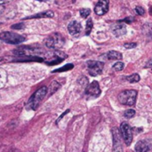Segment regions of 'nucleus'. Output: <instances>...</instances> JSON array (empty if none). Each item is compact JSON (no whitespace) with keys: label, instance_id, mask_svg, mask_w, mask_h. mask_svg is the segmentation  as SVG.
I'll return each instance as SVG.
<instances>
[{"label":"nucleus","instance_id":"17","mask_svg":"<svg viewBox=\"0 0 152 152\" xmlns=\"http://www.w3.org/2000/svg\"><path fill=\"white\" fill-rule=\"evenodd\" d=\"M73 68H74V65L71 64V63H69V64H66L65 66H63V67H61V68H59V69H54L53 72V73H55V72H64V71L70 70V69H72Z\"/></svg>","mask_w":152,"mask_h":152},{"label":"nucleus","instance_id":"21","mask_svg":"<svg viewBox=\"0 0 152 152\" xmlns=\"http://www.w3.org/2000/svg\"><path fill=\"white\" fill-rule=\"evenodd\" d=\"M79 12H80L81 17H83V18H87V17L89 16L90 12H91V10H90V9H87V8H83V9H81V10L79 11Z\"/></svg>","mask_w":152,"mask_h":152},{"label":"nucleus","instance_id":"18","mask_svg":"<svg viewBox=\"0 0 152 152\" xmlns=\"http://www.w3.org/2000/svg\"><path fill=\"white\" fill-rule=\"evenodd\" d=\"M15 60V57L12 56H3L0 57V65L7 63V62H13Z\"/></svg>","mask_w":152,"mask_h":152},{"label":"nucleus","instance_id":"7","mask_svg":"<svg viewBox=\"0 0 152 152\" xmlns=\"http://www.w3.org/2000/svg\"><path fill=\"white\" fill-rule=\"evenodd\" d=\"M113 134V151L112 152H124L122 147V139L120 132L117 128L112 129Z\"/></svg>","mask_w":152,"mask_h":152},{"label":"nucleus","instance_id":"20","mask_svg":"<svg viewBox=\"0 0 152 152\" xmlns=\"http://www.w3.org/2000/svg\"><path fill=\"white\" fill-rule=\"evenodd\" d=\"M124 67H125V64H124L123 62L119 61V62H117V63H115V64L113 65L112 69H113L115 71H121V70L124 69Z\"/></svg>","mask_w":152,"mask_h":152},{"label":"nucleus","instance_id":"23","mask_svg":"<svg viewBox=\"0 0 152 152\" xmlns=\"http://www.w3.org/2000/svg\"><path fill=\"white\" fill-rule=\"evenodd\" d=\"M93 28V20L91 19H89L86 22V34L88 36L90 33H91V30Z\"/></svg>","mask_w":152,"mask_h":152},{"label":"nucleus","instance_id":"8","mask_svg":"<svg viewBox=\"0 0 152 152\" xmlns=\"http://www.w3.org/2000/svg\"><path fill=\"white\" fill-rule=\"evenodd\" d=\"M86 94L90 97H98L101 94L99 83L97 81H93L89 86H87Z\"/></svg>","mask_w":152,"mask_h":152},{"label":"nucleus","instance_id":"5","mask_svg":"<svg viewBox=\"0 0 152 152\" xmlns=\"http://www.w3.org/2000/svg\"><path fill=\"white\" fill-rule=\"evenodd\" d=\"M120 134L122 136L123 141L125 142L126 146H129L133 141V133L132 128L127 123H122L120 126Z\"/></svg>","mask_w":152,"mask_h":152},{"label":"nucleus","instance_id":"2","mask_svg":"<svg viewBox=\"0 0 152 152\" xmlns=\"http://www.w3.org/2000/svg\"><path fill=\"white\" fill-rule=\"evenodd\" d=\"M65 43V39L60 33H54L45 40V45L52 51H59Z\"/></svg>","mask_w":152,"mask_h":152},{"label":"nucleus","instance_id":"10","mask_svg":"<svg viewBox=\"0 0 152 152\" xmlns=\"http://www.w3.org/2000/svg\"><path fill=\"white\" fill-rule=\"evenodd\" d=\"M109 11V2L108 1H99L95 7H94V12L97 15H104L107 12Z\"/></svg>","mask_w":152,"mask_h":152},{"label":"nucleus","instance_id":"1","mask_svg":"<svg viewBox=\"0 0 152 152\" xmlns=\"http://www.w3.org/2000/svg\"><path fill=\"white\" fill-rule=\"evenodd\" d=\"M47 87L46 86H43L41 88H39L28 100V103H27V110H37V108L39 106L40 102H42V100L45 98V96L47 94Z\"/></svg>","mask_w":152,"mask_h":152},{"label":"nucleus","instance_id":"4","mask_svg":"<svg viewBox=\"0 0 152 152\" xmlns=\"http://www.w3.org/2000/svg\"><path fill=\"white\" fill-rule=\"evenodd\" d=\"M137 92L135 90H126L118 94V101L121 104L133 106L135 104Z\"/></svg>","mask_w":152,"mask_h":152},{"label":"nucleus","instance_id":"19","mask_svg":"<svg viewBox=\"0 0 152 152\" xmlns=\"http://www.w3.org/2000/svg\"><path fill=\"white\" fill-rule=\"evenodd\" d=\"M126 80L130 83H137L140 81V76L138 74H133L131 76H128L126 77Z\"/></svg>","mask_w":152,"mask_h":152},{"label":"nucleus","instance_id":"15","mask_svg":"<svg viewBox=\"0 0 152 152\" xmlns=\"http://www.w3.org/2000/svg\"><path fill=\"white\" fill-rule=\"evenodd\" d=\"M123 58L122 53L117 51H110L108 53V59L109 60H121Z\"/></svg>","mask_w":152,"mask_h":152},{"label":"nucleus","instance_id":"28","mask_svg":"<svg viewBox=\"0 0 152 152\" xmlns=\"http://www.w3.org/2000/svg\"><path fill=\"white\" fill-rule=\"evenodd\" d=\"M69 111V110H66V111H65V112H64V113H63V114H62V115H61V117H60L59 118H58V120H57V122H56V123H58V122H59V121H60V120H61V118H63L64 116H65V114H67V113H68Z\"/></svg>","mask_w":152,"mask_h":152},{"label":"nucleus","instance_id":"16","mask_svg":"<svg viewBox=\"0 0 152 152\" xmlns=\"http://www.w3.org/2000/svg\"><path fill=\"white\" fill-rule=\"evenodd\" d=\"M60 87H61V85H60L58 82L53 81V82L51 83V85L49 86V95L53 94Z\"/></svg>","mask_w":152,"mask_h":152},{"label":"nucleus","instance_id":"22","mask_svg":"<svg viewBox=\"0 0 152 152\" xmlns=\"http://www.w3.org/2000/svg\"><path fill=\"white\" fill-rule=\"evenodd\" d=\"M134 115H135V110H132V109H129V110H126L125 113H124V116H125L126 118H133Z\"/></svg>","mask_w":152,"mask_h":152},{"label":"nucleus","instance_id":"26","mask_svg":"<svg viewBox=\"0 0 152 152\" xmlns=\"http://www.w3.org/2000/svg\"><path fill=\"white\" fill-rule=\"evenodd\" d=\"M124 46H125V48H126V49H132V48L136 47V46H137V44H136V43H126V44L124 45Z\"/></svg>","mask_w":152,"mask_h":152},{"label":"nucleus","instance_id":"12","mask_svg":"<svg viewBox=\"0 0 152 152\" xmlns=\"http://www.w3.org/2000/svg\"><path fill=\"white\" fill-rule=\"evenodd\" d=\"M54 13L52 11H46V12H39L28 17H25L23 20H29V19H38V18H52L53 17Z\"/></svg>","mask_w":152,"mask_h":152},{"label":"nucleus","instance_id":"9","mask_svg":"<svg viewBox=\"0 0 152 152\" xmlns=\"http://www.w3.org/2000/svg\"><path fill=\"white\" fill-rule=\"evenodd\" d=\"M68 30L73 37H78L82 31V25L77 20H73L68 25Z\"/></svg>","mask_w":152,"mask_h":152},{"label":"nucleus","instance_id":"25","mask_svg":"<svg viewBox=\"0 0 152 152\" xmlns=\"http://www.w3.org/2000/svg\"><path fill=\"white\" fill-rule=\"evenodd\" d=\"M135 12L139 14V15H143L145 13V10L142 7V6H136L135 7Z\"/></svg>","mask_w":152,"mask_h":152},{"label":"nucleus","instance_id":"30","mask_svg":"<svg viewBox=\"0 0 152 152\" xmlns=\"http://www.w3.org/2000/svg\"><path fill=\"white\" fill-rule=\"evenodd\" d=\"M150 14H151V15H152V6L151 7V8H150Z\"/></svg>","mask_w":152,"mask_h":152},{"label":"nucleus","instance_id":"13","mask_svg":"<svg viewBox=\"0 0 152 152\" xmlns=\"http://www.w3.org/2000/svg\"><path fill=\"white\" fill-rule=\"evenodd\" d=\"M150 147L145 141H140L135 145V152H149Z\"/></svg>","mask_w":152,"mask_h":152},{"label":"nucleus","instance_id":"27","mask_svg":"<svg viewBox=\"0 0 152 152\" xmlns=\"http://www.w3.org/2000/svg\"><path fill=\"white\" fill-rule=\"evenodd\" d=\"M3 4H4V2H0V15L3 13V12H4V7Z\"/></svg>","mask_w":152,"mask_h":152},{"label":"nucleus","instance_id":"6","mask_svg":"<svg viewBox=\"0 0 152 152\" xmlns=\"http://www.w3.org/2000/svg\"><path fill=\"white\" fill-rule=\"evenodd\" d=\"M87 68L89 74L91 76H98L102 72L103 69V62L98 61H88L87 62Z\"/></svg>","mask_w":152,"mask_h":152},{"label":"nucleus","instance_id":"14","mask_svg":"<svg viewBox=\"0 0 152 152\" xmlns=\"http://www.w3.org/2000/svg\"><path fill=\"white\" fill-rule=\"evenodd\" d=\"M6 82H7V73L4 69L0 68V89L4 86Z\"/></svg>","mask_w":152,"mask_h":152},{"label":"nucleus","instance_id":"11","mask_svg":"<svg viewBox=\"0 0 152 152\" xmlns=\"http://www.w3.org/2000/svg\"><path fill=\"white\" fill-rule=\"evenodd\" d=\"M111 30L116 37H121L126 33V27L124 23L118 21V23L112 25Z\"/></svg>","mask_w":152,"mask_h":152},{"label":"nucleus","instance_id":"24","mask_svg":"<svg viewBox=\"0 0 152 152\" xmlns=\"http://www.w3.org/2000/svg\"><path fill=\"white\" fill-rule=\"evenodd\" d=\"M25 28V24L23 22H20V23H16L11 26V28L12 29H22Z\"/></svg>","mask_w":152,"mask_h":152},{"label":"nucleus","instance_id":"29","mask_svg":"<svg viewBox=\"0 0 152 152\" xmlns=\"http://www.w3.org/2000/svg\"><path fill=\"white\" fill-rule=\"evenodd\" d=\"M148 67H152V60L148 63Z\"/></svg>","mask_w":152,"mask_h":152},{"label":"nucleus","instance_id":"3","mask_svg":"<svg viewBox=\"0 0 152 152\" xmlns=\"http://www.w3.org/2000/svg\"><path fill=\"white\" fill-rule=\"evenodd\" d=\"M0 40L10 45H19L26 40V37L22 35H19L14 32L4 31L0 33Z\"/></svg>","mask_w":152,"mask_h":152}]
</instances>
